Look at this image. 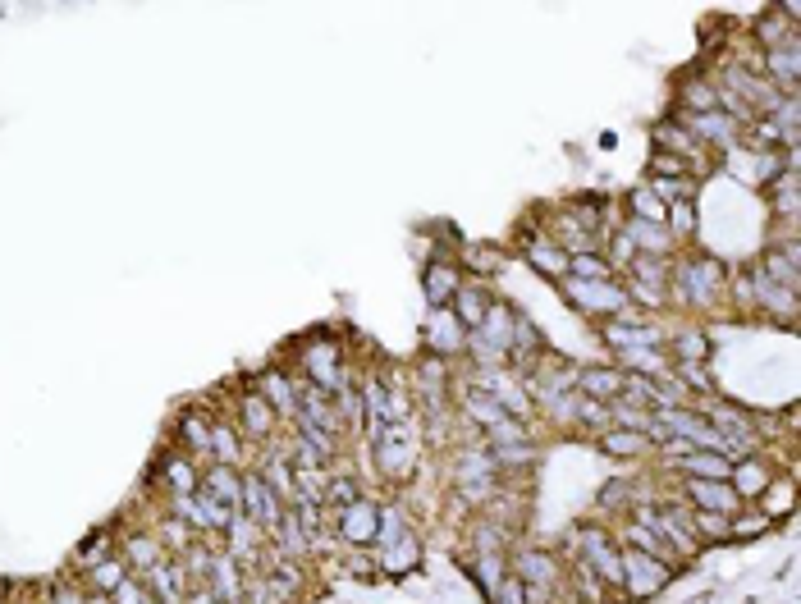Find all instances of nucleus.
Returning <instances> with one entry per match:
<instances>
[{"mask_svg": "<svg viewBox=\"0 0 801 604\" xmlns=\"http://www.w3.org/2000/svg\"><path fill=\"white\" fill-rule=\"evenodd\" d=\"M110 600H115V604H152V591H147L142 582H133V577H129L124 586H115V591H110Z\"/></svg>", "mask_w": 801, "mask_h": 604, "instance_id": "09e8293b", "label": "nucleus"}, {"mask_svg": "<svg viewBox=\"0 0 801 604\" xmlns=\"http://www.w3.org/2000/svg\"><path fill=\"white\" fill-rule=\"evenodd\" d=\"M623 380H628V371L618 367H586L577 371V394H586V399L596 403H614L623 394Z\"/></svg>", "mask_w": 801, "mask_h": 604, "instance_id": "a211bd4d", "label": "nucleus"}, {"mask_svg": "<svg viewBox=\"0 0 801 604\" xmlns=\"http://www.w3.org/2000/svg\"><path fill=\"white\" fill-rule=\"evenodd\" d=\"M211 577H216V591L225 595V604H239L243 600V582H239V568H234V559H211Z\"/></svg>", "mask_w": 801, "mask_h": 604, "instance_id": "473e14b6", "label": "nucleus"}, {"mask_svg": "<svg viewBox=\"0 0 801 604\" xmlns=\"http://www.w3.org/2000/svg\"><path fill=\"white\" fill-rule=\"evenodd\" d=\"M202 495L206 499H216L220 508H239V499H243V476L234 472V467H211L206 472V481H202Z\"/></svg>", "mask_w": 801, "mask_h": 604, "instance_id": "412c9836", "label": "nucleus"}, {"mask_svg": "<svg viewBox=\"0 0 801 604\" xmlns=\"http://www.w3.org/2000/svg\"><path fill=\"white\" fill-rule=\"evenodd\" d=\"M376 531H380V508L371 499H353L348 508H339V536L348 545H367V540H376Z\"/></svg>", "mask_w": 801, "mask_h": 604, "instance_id": "4468645a", "label": "nucleus"}, {"mask_svg": "<svg viewBox=\"0 0 801 604\" xmlns=\"http://www.w3.org/2000/svg\"><path fill=\"white\" fill-rule=\"evenodd\" d=\"M490 600H495V604H527V586H522L518 577H504V582H499V591L490 595Z\"/></svg>", "mask_w": 801, "mask_h": 604, "instance_id": "8fccbe9b", "label": "nucleus"}, {"mask_svg": "<svg viewBox=\"0 0 801 604\" xmlns=\"http://www.w3.org/2000/svg\"><path fill=\"white\" fill-rule=\"evenodd\" d=\"M655 174H660V179H692V170H687L678 156H669V151H660V156H655Z\"/></svg>", "mask_w": 801, "mask_h": 604, "instance_id": "3c124183", "label": "nucleus"}, {"mask_svg": "<svg viewBox=\"0 0 801 604\" xmlns=\"http://www.w3.org/2000/svg\"><path fill=\"white\" fill-rule=\"evenodd\" d=\"M573 421H582V426H609V403H596V399H586V394H577Z\"/></svg>", "mask_w": 801, "mask_h": 604, "instance_id": "c03bdc74", "label": "nucleus"}, {"mask_svg": "<svg viewBox=\"0 0 801 604\" xmlns=\"http://www.w3.org/2000/svg\"><path fill=\"white\" fill-rule=\"evenodd\" d=\"M124 563L138 572H147L152 563H161V550H156L152 536H129V545H124Z\"/></svg>", "mask_w": 801, "mask_h": 604, "instance_id": "4c0bfd02", "label": "nucleus"}, {"mask_svg": "<svg viewBox=\"0 0 801 604\" xmlns=\"http://www.w3.org/2000/svg\"><path fill=\"white\" fill-rule=\"evenodd\" d=\"M490 486H495L490 453H463V458H458V490H463L467 499H486Z\"/></svg>", "mask_w": 801, "mask_h": 604, "instance_id": "dca6fc26", "label": "nucleus"}, {"mask_svg": "<svg viewBox=\"0 0 801 604\" xmlns=\"http://www.w3.org/2000/svg\"><path fill=\"white\" fill-rule=\"evenodd\" d=\"M87 604H115V600H110V595H101V591H97V595H92V600H87Z\"/></svg>", "mask_w": 801, "mask_h": 604, "instance_id": "864d4df0", "label": "nucleus"}, {"mask_svg": "<svg viewBox=\"0 0 801 604\" xmlns=\"http://www.w3.org/2000/svg\"><path fill=\"white\" fill-rule=\"evenodd\" d=\"M298 362H303V371L312 376V385L321 389V394H330V399L348 389V371H344V362H339L335 344H307L303 353H298Z\"/></svg>", "mask_w": 801, "mask_h": 604, "instance_id": "423d86ee", "label": "nucleus"}, {"mask_svg": "<svg viewBox=\"0 0 801 604\" xmlns=\"http://www.w3.org/2000/svg\"><path fill=\"white\" fill-rule=\"evenodd\" d=\"M522 252H527V261L541 270V275H554V280L568 275V252H559L550 238H522Z\"/></svg>", "mask_w": 801, "mask_h": 604, "instance_id": "5701e85b", "label": "nucleus"}, {"mask_svg": "<svg viewBox=\"0 0 801 604\" xmlns=\"http://www.w3.org/2000/svg\"><path fill=\"white\" fill-rule=\"evenodd\" d=\"M618 550H623V591H628L632 600H646V595H655L664 582H669L673 563L655 559V554L628 550V545H618Z\"/></svg>", "mask_w": 801, "mask_h": 604, "instance_id": "7ed1b4c3", "label": "nucleus"}, {"mask_svg": "<svg viewBox=\"0 0 801 604\" xmlns=\"http://www.w3.org/2000/svg\"><path fill=\"white\" fill-rule=\"evenodd\" d=\"M692 531H701L696 540H728V518L724 513H701V508H692Z\"/></svg>", "mask_w": 801, "mask_h": 604, "instance_id": "ea45409f", "label": "nucleus"}, {"mask_svg": "<svg viewBox=\"0 0 801 604\" xmlns=\"http://www.w3.org/2000/svg\"><path fill=\"white\" fill-rule=\"evenodd\" d=\"M426 339H431L435 353H463L467 348V330L458 325V316L449 307H435L431 321H426Z\"/></svg>", "mask_w": 801, "mask_h": 604, "instance_id": "6ab92c4d", "label": "nucleus"}, {"mask_svg": "<svg viewBox=\"0 0 801 604\" xmlns=\"http://www.w3.org/2000/svg\"><path fill=\"white\" fill-rule=\"evenodd\" d=\"M513 577L527 586L531 600H541V595L554 586V577H559V563H554V554H545V550H518L513 554Z\"/></svg>", "mask_w": 801, "mask_h": 604, "instance_id": "1a4fd4ad", "label": "nucleus"}, {"mask_svg": "<svg viewBox=\"0 0 801 604\" xmlns=\"http://www.w3.org/2000/svg\"><path fill=\"white\" fill-rule=\"evenodd\" d=\"M687 499H692V508H701V513H724V518H733L737 508H742V499L733 495V486L728 481H705V476H687Z\"/></svg>", "mask_w": 801, "mask_h": 604, "instance_id": "f8f14e48", "label": "nucleus"}, {"mask_svg": "<svg viewBox=\"0 0 801 604\" xmlns=\"http://www.w3.org/2000/svg\"><path fill=\"white\" fill-rule=\"evenodd\" d=\"M568 280H614V266L600 252H577L568 257Z\"/></svg>", "mask_w": 801, "mask_h": 604, "instance_id": "c756f323", "label": "nucleus"}, {"mask_svg": "<svg viewBox=\"0 0 801 604\" xmlns=\"http://www.w3.org/2000/svg\"><path fill=\"white\" fill-rule=\"evenodd\" d=\"M655 138H660V151H669V156H678V161L687 165V170H692V174H705V170H710V151H705L701 142L692 138V133L682 129L678 119H669V124H660V129H655Z\"/></svg>", "mask_w": 801, "mask_h": 604, "instance_id": "9d476101", "label": "nucleus"}, {"mask_svg": "<svg viewBox=\"0 0 801 604\" xmlns=\"http://www.w3.org/2000/svg\"><path fill=\"white\" fill-rule=\"evenodd\" d=\"M179 431H184V440L193 444V453H206V449H211V421H206V417H197V412H188V417H184V426H179Z\"/></svg>", "mask_w": 801, "mask_h": 604, "instance_id": "37998d69", "label": "nucleus"}, {"mask_svg": "<svg viewBox=\"0 0 801 604\" xmlns=\"http://www.w3.org/2000/svg\"><path fill=\"white\" fill-rule=\"evenodd\" d=\"M161 476H165V486H170V495H197V472L184 458H165Z\"/></svg>", "mask_w": 801, "mask_h": 604, "instance_id": "72a5a7b5", "label": "nucleus"}, {"mask_svg": "<svg viewBox=\"0 0 801 604\" xmlns=\"http://www.w3.org/2000/svg\"><path fill=\"white\" fill-rule=\"evenodd\" d=\"M682 110H687V115L719 110V83H710V78H692V83H682Z\"/></svg>", "mask_w": 801, "mask_h": 604, "instance_id": "cd10ccee", "label": "nucleus"}, {"mask_svg": "<svg viewBox=\"0 0 801 604\" xmlns=\"http://www.w3.org/2000/svg\"><path fill=\"white\" fill-rule=\"evenodd\" d=\"M628 206H632V220H646V225H664V211H669L650 188H637V193L628 197Z\"/></svg>", "mask_w": 801, "mask_h": 604, "instance_id": "e433bc0d", "label": "nucleus"}, {"mask_svg": "<svg viewBox=\"0 0 801 604\" xmlns=\"http://www.w3.org/2000/svg\"><path fill=\"white\" fill-rule=\"evenodd\" d=\"M760 275H765L769 284H779V289H792V293H797V261L783 257V252L769 248V252H765V266H760Z\"/></svg>", "mask_w": 801, "mask_h": 604, "instance_id": "7c9ffc66", "label": "nucleus"}, {"mask_svg": "<svg viewBox=\"0 0 801 604\" xmlns=\"http://www.w3.org/2000/svg\"><path fill=\"white\" fill-rule=\"evenodd\" d=\"M449 312L458 316L463 330H477V325L486 321V312H490V293L481 289V284H463V289L454 293V307H449Z\"/></svg>", "mask_w": 801, "mask_h": 604, "instance_id": "4be33fe9", "label": "nucleus"}, {"mask_svg": "<svg viewBox=\"0 0 801 604\" xmlns=\"http://www.w3.org/2000/svg\"><path fill=\"white\" fill-rule=\"evenodd\" d=\"M275 421H280V412H275L271 403L261 399V394H243V399H239V435H252V440H271V435H275Z\"/></svg>", "mask_w": 801, "mask_h": 604, "instance_id": "f3484780", "label": "nucleus"}, {"mask_svg": "<svg viewBox=\"0 0 801 604\" xmlns=\"http://www.w3.org/2000/svg\"><path fill=\"white\" fill-rule=\"evenodd\" d=\"M769 481H774V476H769V467L760 463V458H737V463L728 467V486H733V495H737V499L765 495Z\"/></svg>", "mask_w": 801, "mask_h": 604, "instance_id": "aec40b11", "label": "nucleus"}, {"mask_svg": "<svg viewBox=\"0 0 801 604\" xmlns=\"http://www.w3.org/2000/svg\"><path fill=\"white\" fill-rule=\"evenodd\" d=\"M92 582H97V591H101V595H110V591H115V586H124V582H129V563H124V559H115V554H110V559H101L97 568H92Z\"/></svg>", "mask_w": 801, "mask_h": 604, "instance_id": "c9c22d12", "label": "nucleus"}, {"mask_svg": "<svg viewBox=\"0 0 801 604\" xmlns=\"http://www.w3.org/2000/svg\"><path fill=\"white\" fill-rule=\"evenodd\" d=\"M211 453L220 458V467H234L243 458V440L229 421H211Z\"/></svg>", "mask_w": 801, "mask_h": 604, "instance_id": "c85d7f7f", "label": "nucleus"}, {"mask_svg": "<svg viewBox=\"0 0 801 604\" xmlns=\"http://www.w3.org/2000/svg\"><path fill=\"white\" fill-rule=\"evenodd\" d=\"M669 257H632L628 261V298L646 302V307H660L664 289H669Z\"/></svg>", "mask_w": 801, "mask_h": 604, "instance_id": "20e7f679", "label": "nucleus"}, {"mask_svg": "<svg viewBox=\"0 0 801 604\" xmlns=\"http://www.w3.org/2000/svg\"><path fill=\"white\" fill-rule=\"evenodd\" d=\"M577 563H586V568L596 572L605 586H618V591H623V550H618V545L600 527H586L582 531V559H577Z\"/></svg>", "mask_w": 801, "mask_h": 604, "instance_id": "39448f33", "label": "nucleus"}, {"mask_svg": "<svg viewBox=\"0 0 801 604\" xmlns=\"http://www.w3.org/2000/svg\"><path fill=\"white\" fill-rule=\"evenodd\" d=\"M760 74L779 87V92H797V78H801L797 37H792V42H783V46H774V51H765V60H760Z\"/></svg>", "mask_w": 801, "mask_h": 604, "instance_id": "ddd939ff", "label": "nucleus"}, {"mask_svg": "<svg viewBox=\"0 0 801 604\" xmlns=\"http://www.w3.org/2000/svg\"><path fill=\"white\" fill-rule=\"evenodd\" d=\"M380 559H385V568H412L417 563V540H390V545H380Z\"/></svg>", "mask_w": 801, "mask_h": 604, "instance_id": "a19ab883", "label": "nucleus"}, {"mask_svg": "<svg viewBox=\"0 0 801 604\" xmlns=\"http://www.w3.org/2000/svg\"><path fill=\"white\" fill-rule=\"evenodd\" d=\"M705 353H710V344H705L701 330H682L678 335V357L682 362H705Z\"/></svg>", "mask_w": 801, "mask_h": 604, "instance_id": "a18cd8bd", "label": "nucleus"}, {"mask_svg": "<svg viewBox=\"0 0 801 604\" xmlns=\"http://www.w3.org/2000/svg\"><path fill=\"white\" fill-rule=\"evenodd\" d=\"M353 499H358V486H353L348 476H339V481H330V486H325V504L348 508V504H353Z\"/></svg>", "mask_w": 801, "mask_h": 604, "instance_id": "de8ad7c7", "label": "nucleus"}, {"mask_svg": "<svg viewBox=\"0 0 801 604\" xmlns=\"http://www.w3.org/2000/svg\"><path fill=\"white\" fill-rule=\"evenodd\" d=\"M792 504H797V495H792V481H769L765 495H760V513H765L769 522L783 518V513H792Z\"/></svg>", "mask_w": 801, "mask_h": 604, "instance_id": "2f4dec72", "label": "nucleus"}, {"mask_svg": "<svg viewBox=\"0 0 801 604\" xmlns=\"http://www.w3.org/2000/svg\"><path fill=\"white\" fill-rule=\"evenodd\" d=\"M747 280H751V302H756L760 312L779 316L783 325L797 321V293H792V289H779V284H769L760 270H756V275H747Z\"/></svg>", "mask_w": 801, "mask_h": 604, "instance_id": "2eb2a0df", "label": "nucleus"}, {"mask_svg": "<svg viewBox=\"0 0 801 604\" xmlns=\"http://www.w3.org/2000/svg\"><path fill=\"white\" fill-rule=\"evenodd\" d=\"M458 289H463V280H458V270L449 266V261H444V266L435 261V266L426 270V298H431L435 307H449Z\"/></svg>", "mask_w": 801, "mask_h": 604, "instance_id": "393cba45", "label": "nucleus"}, {"mask_svg": "<svg viewBox=\"0 0 801 604\" xmlns=\"http://www.w3.org/2000/svg\"><path fill=\"white\" fill-rule=\"evenodd\" d=\"M257 394L271 403L275 412H284V417H293V412H298V385H293L289 376H266Z\"/></svg>", "mask_w": 801, "mask_h": 604, "instance_id": "bb28decb", "label": "nucleus"}, {"mask_svg": "<svg viewBox=\"0 0 801 604\" xmlns=\"http://www.w3.org/2000/svg\"><path fill=\"white\" fill-rule=\"evenodd\" d=\"M243 518L252 522V527H261V531H275L280 527V518H284V504H280V495H275L271 486H266V476H243Z\"/></svg>", "mask_w": 801, "mask_h": 604, "instance_id": "0eeeda50", "label": "nucleus"}, {"mask_svg": "<svg viewBox=\"0 0 801 604\" xmlns=\"http://www.w3.org/2000/svg\"><path fill=\"white\" fill-rule=\"evenodd\" d=\"M477 577H481V586H486V595H495L499 582L509 577V572H504V550H477Z\"/></svg>", "mask_w": 801, "mask_h": 604, "instance_id": "f704fd0d", "label": "nucleus"}, {"mask_svg": "<svg viewBox=\"0 0 801 604\" xmlns=\"http://www.w3.org/2000/svg\"><path fill=\"white\" fill-rule=\"evenodd\" d=\"M161 531H165V545H170V550H179V554L193 545V536H188V522H165Z\"/></svg>", "mask_w": 801, "mask_h": 604, "instance_id": "603ef678", "label": "nucleus"}, {"mask_svg": "<svg viewBox=\"0 0 801 604\" xmlns=\"http://www.w3.org/2000/svg\"><path fill=\"white\" fill-rule=\"evenodd\" d=\"M605 339L618 348V353L628 357V353H650V348H660L664 335H660V325H650V321H605Z\"/></svg>", "mask_w": 801, "mask_h": 604, "instance_id": "9b49d317", "label": "nucleus"}, {"mask_svg": "<svg viewBox=\"0 0 801 604\" xmlns=\"http://www.w3.org/2000/svg\"><path fill=\"white\" fill-rule=\"evenodd\" d=\"M728 467H733V458L710 453V449H687V458H682V472L705 476V481H728Z\"/></svg>", "mask_w": 801, "mask_h": 604, "instance_id": "b1692460", "label": "nucleus"}, {"mask_svg": "<svg viewBox=\"0 0 801 604\" xmlns=\"http://www.w3.org/2000/svg\"><path fill=\"white\" fill-rule=\"evenodd\" d=\"M682 129L692 133V138L701 142L705 151L742 142V119H733L728 110H705V115H687V124H682Z\"/></svg>", "mask_w": 801, "mask_h": 604, "instance_id": "6e6552de", "label": "nucleus"}, {"mask_svg": "<svg viewBox=\"0 0 801 604\" xmlns=\"http://www.w3.org/2000/svg\"><path fill=\"white\" fill-rule=\"evenodd\" d=\"M650 444H655L650 435H641V431H623V426H614V431L600 435V449H605L609 458H637V453H646Z\"/></svg>", "mask_w": 801, "mask_h": 604, "instance_id": "a878e982", "label": "nucleus"}, {"mask_svg": "<svg viewBox=\"0 0 801 604\" xmlns=\"http://www.w3.org/2000/svg\"><path fill=\"white\" fill-rule=\"evenodd\" d=\"M756 33H760V42H765V51H774V46H783V42H792V37H797V33H792V23L779 19V14H769Z\"/></svg>", "mask_w": 801, "mask_h": 604, "instance_id": "79ce46f5", "label": "nucleus"}, {"mask_svg": "<svg viewBox=\"0 0 801 604\" xmlns=\"http://www.w3.org/2000/svg\"><path fill=\"white\" fill-rule=\"evenodd\" d=\"M696 225V211L692 202H669V211H664V229H669V238H687Z\"/></svg>", "mask_w": 801, "mask_h": 604, "instance_id": "58836bf2", "label": "nucleus"}, {"mask_svg": "<svg viewBox=\"0 0 801 604\" xmlns=\"http://www.w3.org/2000/svg\"><path fill=\"white\" fill-rule=\"evenodd\" d=\"M765 527H774V522H769L765 513H751V518L733 513V518H728V536H760Z\"/></svg>", "mask_w": 801, "mask_h": 604, "instance_id": "49530a36", "label": "nucleus"}, {"mask_svg": "<svg viewBox=\"0 0 801 604\" xmlns=\"http://www.w3.org/2000/svg\"><path fill=\"white\" fill-rule=\"evenodd\" d=\"M559 284H563V293L591 316H609V321H632V316H637L628 289L618 280H568V275H563Z\"/></svg>", "mask_w": 801, "mask_h": 604, "instance_id": "f257e3e1", "label": "nucleus"}, {"mask_svg": "<svg viewBox=\"0 0 801 604\" xmlns=\"http://www.w3.org/2000/svg\"><path fill=\"white\" fill-rule=\"evenodd\" d=\"M669 280L678 284V298L687 302V307H715V302L724 298V289H728L724 266H719V261H710V257L682 261Z\"/></svg>", "mask_w": 801, "mask_h": 604, "instance_id": "f03ea898", "label": "nucleus"}]
</instances>
